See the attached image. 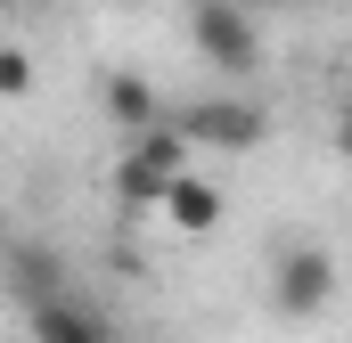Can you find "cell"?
<instances>
[{
	"mask_svg": "<svg viewBox=\"0 0 352 343\" xmlns=\"http://www.w3.org/2000/svg\"><path fill=\"white\" fill-rule=\"evenodd\" d=\"M173 131L188 139V156H205V147H221V156H246V147H263L270 139V115L263 106H246V98H197V106H180Z\"/></svg>",
	"mask_w": 352,
	"mask_h": 343,
	"instance_id": "cell-4",
	"label": "cell"
},
{
	"mask_svg": "<svg viewBox=\"0 0 352 343\" xmlns=\"http://www.w3.org/2000/svg\"><path fill=\"white\" fill-rule=\"evenodd\" d=\"M344 106H352V66H344Z\"/></svg>",
	"mask_w": 352,
	"mask_h": 343,
	"instance_id": "cell-11",
	"label": "cell"
},
{
	"mask_svg": "<svg viewBox=\"0 0 352 343\" xmlns=\"http://www.w3.org/2000/svg\"><path fill=\"white\" fill-rule=\"evenodd\" d=\"M156 213H164V221H173L180 237H213V229H221V213H230V204H221V188H213V180H205V172H180L173 188H164V204H156Z\"/></svg>",
	"mask_w": 352,
	"mask_h": 343,
	"instance_id": "cell-6",
	"label": "cell"
},
{
	"mask_svg": "<svg viewBox=\"0 0 352 343\" xmlns=\"http://www.w3.org/2000/svg\"><path fill=\"white\" fill-rule=\"evenodd\" d=\"M0 98H33V58L16 41H0Z\"/></svg>",
	"mask_w": 352,
	"mask_h": 343,
	"instance_id": "cell-9",
	"label": "cell"
},
{
	"mask_svg": "<svg viewBox=\"0 0 352 343\" xmlns=\"http://www.w3.org/2000/svg\"><path fill=\"white\" fill-rule=\"evenodd\" d=\"M336 286H344V270L328 246H278L270 261V303H278V319H320L328 303H336Z\"/></svg>",
	"mask_w": 352,
	"mask_h": 343,
	"instance_id": "cell-3",
	"label": "cell"
},
{
	"mask_svg": "<svg viewBox=\"0 0 352 343\" xmlns=\"http://www.w3.org/2000/svg\"><path fill=\"white\" fill-rule=\"evenodd\" d=\"M336 156H344V164H352V106H344V115H336Z\"/></svg>",
	"mask_w": 352,
	"mask_h": 343,
	"instance_id": "cell-10",
	"label": "cell"
},
{
	"mask_svg": "<svg viewBox=\"0 0 352 343\" xmlns=\"http://www.w3.org/2000/svg\"><path fill=\"white\" fill-rule=\"evenodd\" d=\"M8 294H16V303L33 311V303L66 294V270H58V261L41 254V246H16V254H8Z\"/></svg>",
	"mask_w": 352,
	"mask_h": 343,
	"instance_id": "cell-8",
	"label": "cell"
},
{
	"mask_svg": "<svg viewBox=\"0 0 352 343\" xmlns=\"http://www.w3.org/2000/svg\"><path fill=\"white\" fill-rule=\"evenodd\" d=\"M180 172H197V156H188V139H180L173 123H156V131L123 139V156H115V196H123L131 213H148V204H164V188H173Z\"/></svg>",
	"mask_w": 352,
	"mask_h": 343,
	"instance_id": "cell-2",
	"label": "cell"
},
{
	"mask_svg": "<svg viewBox=\"0 0 352 343\" xmlns=\"http://www.w3.org/2000/svg\"><path fill=\"white\" fill-rule=\"evenodd\" d=\"M25 335L33 343H115V327H107L98 303H82V294L66 286V294H50V303L25 311Z\"/></svg>",
	"mask_w": 352,
	"mask_h": 343,
	"instance_id": "cell-5",
	"label": "cell"
},
{
	"mask_svg": "<svg viewBox=\"0 0 352 343\" xmlns=\"http://www.w3.org/2000/svg\"><path fill=\"white\" fill-rule=\"evenodd\" d=\"M0 8H16V0H0Z\"/></svg>",
	"mask_w": 352,
	"mask_h": 343,
	"instance_id": "cell-12",
	"label": "cell"
},
{
	"mask_svg": "<svg viewBox=\"0 0 352 343\" xmlns=\"http://www.w3.org/2000/svg\"><path fill=\"white\" fill-rule=\"evenodd\" d=\"M188 41H197V58H205L213 74H230V82L263 74V49H270L246 0H188Z\"/></svg>",
	"mask_w": 352,
	"mask_h": 343,
	"instance_id": "cell-1",
	"label": "cell"
},
{
	"mask_svg": "<svg viewBox=\"0 0 352 343\" xmlns=\"http://www.w3.org/2000/svg\"><path fill=\"white\" fill-rule=\"evenodd\" d=\"M107 123L123 131V139H140V131H156V123H173L164 115V98L148 74H107Z\"/></svg>",
	"mask_w": 352,
	"mask_h": 343,
	"instance_id": "cell-7",
	"label": "cell"
}]
</instances>
